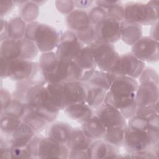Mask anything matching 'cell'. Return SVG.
<instances>
[{"label": "cell", "instance_id": "4", "mask_svg": "<svg viewBox=\"0 0 159 159\" xmlns=\"http://www.w3.org/2000/svg\"><path fill=\"white\" fill-rule=\"evenodd\" d=\"M38 52L35 44L25 37L20 39H7L1 42L0 45V56L9 60L17 58L32 60Z\"/></svg>", "mask_w": 159, "mask_h": 159}, {"label": "cell", "instance_id": "28", "mask_svg": "<svg viewBox=\"0 0 159 159\" xmlns=\"http://www.w3.org/2000/svg\"><path fill=\"white\" fill-rule=\"evenodd\" d=\"M84 83L86 88V103L95 109L104 102L107 91L96 86Z\"/></svg>", "mask_w": 159, "mask_h": 159}, {"label": "cell", "instance_id": "2", "mask_svg": "<svg viewBox=\"0 0 159 159\" xmlns=\"http://www.w3.org/2000/svg\"><path fill=\"white\" fill-rule=\"evenodd\" d=\"M47 83L34 84L30 89L26 99L27 107L52 123L57 117L60 110L50 101L46 88Z\"/></svg>", "mask_w": 159, "mask_h": 159}, {"label": "cell", "instance_id": "29", "mask_svg": "<svg viewBox=\"0 0 159 159\" xmlns=\"http://www.w3.org/2000/svg\"><path fill=\"white\" fill-rule=\"evenodd\" d=\"M73 60L84 72L96 69L97 66L89 45L84 46Z\"/></svg>", "mask_w": 159, "mask_h": 159}, {"label": "cell", "instance_id": "51", "mask_svg": "<svg viewBox=\"0 0 159 159\" xmlns=\"http://www.w3.org/2000/svg\"><path fill=\"white\" fill-rule=\"evenodd\" d=\"M75 7L80 9H84L89 7L93 3L94 1H73Z\"/></svg>", "mask_w": 159, "mask_h": 159}, {"label": "cell", "instance_id": "9", "mask_svg": "<svg viewBox=\"0 0 159 159\" xmlns=\"http://www.w3.org/2000/svg\"><path fill=\"white\" fill-rule=\"evenodd\" d=\"M89 46L97 67L104 71H110L119 55L114 45L112 43L96 41Z\"/></svg>", "mask_w": 159, "mask_h": 159}, {"label": "cell", "instance_id": "23", "mask_svg": "<svg viewBox=\"0 0 159 159\" xmlns=\"http://www.w3.org/2000/svg\"><path fill=\"white\" fill-rule=\"evenodd\" d=\"M94 140L88 137L81 128H73L66 145L70 151L87 150Z\"/></svg>", "mask_w": 159, "mask_h": 159}, {"label": "cell", "instance_id": "17", "mask_svg": "<svg viewBox=\"0 0 159 159\" xmlns=\"http://www.w3.org/2000/svg\"><path fill=\"white\" fill-rule=\"evenodd\" d=\"M63 94L65 107L73 104L86 103V88L84 82L75 81L63 83Z\"/></svg>", "mask_w": 159, "mask_h": 159}, {"label": "cell", "instance_id": "42", "mask_svg": "<svg viewBox=\"0 0 159 159\" xmlns=\"http://www.w3.org/2000/svg\"><path fill=\"white\" fill-rule=\"evenodd\" d=\"M127 124V127L135 129L146 130L148 125V120L142 117L134 114L132 117L129 119Z\"/></svg>", "mask_w": 159, "mask_h": 159}, {"label": "cell", "instance_id": "6", "mask_svg": "<svg viewBox=\"0 0 159 159\" xmlns=\"http://www.w3.org/2000/svg\"><path fill=\"white\" fill-rule=\"evenodd\" d=\"M145 67V62L130 52L119 55L113 67L109 72L114 75L115 77L128 76L137 79Z\"/></svg>", "mask_w": 159, "mask_h": 159}, {"label": "cell", "instance_id": "37", "mask_svg": "<svg viewBox=\"0 0 159 159\" xmlns=\"http://www.w3.org/2000/svg\"><path fill=\"white\" fill-rule=\"evenodd\" d=\"M80 41L84 45H91L97 40L95 26L89 25L81 30L75 32Z\"/></svg>", "mask_w": 159, "mask_h": 159}, {"label": "cell", "instance_id": "53", "mask_svg": "<svg viewBox=\"0 0 159 159\" xmlns=\"http://www.w3.org/2000/svg\"><path fill=\"white\" fill-rule=\"evenodd\" d=\"M158 22L157 21L152 25V27L150 29V37H152V39H153L154 40H155L157 41H158Z\"/></svg>", "mask_w": 159, "mask_h": 159}, {"label": "cell", "instance_id": "10", "mask_svg": "<svg viewBox=\"0 0 159 159\" xmlns=\"http://www.w3.org/2000/svg\"><path fill=\"white\" fill-rule=\"evenodd\" d=\"M70 150L66 145L61 144L48 137H39L35 153V158H57L66 159L69 157Z\"/></svg>", "mask_w": 159, "mask_h": 159}, {"label": "cell", "instance_id": "18", "mask_svg": "<svg viewBox=\"0 0 159 159\" xmlns=\"http://www.w3.org/2000/svg\"><path fill=\"white\" fill-rule=\"evenodd\" d=\"M89 158H122L117 147L107 143L103 139L96 140L88 148Z\"/></svg>", "mask_w": 159, "mask_h": 159}, {"label": "cell", "instance_id": "50", "mask_svg": "<svg viewBox=\"0 0 159 159\" xmlns=\"http://www.w3.org/2000/svg\"><path fill=\"white\" fill-rule=\"evenodd\" d=\"M1 59V78H7V64L8 60L4 57L0 56Z\"/></svg>", "mask_w": 159, "mask_h": 159}, {"label": "cell", "instance_id": "13", "mask_svg": "<svg viewBox=\"0 0 159 159\" xmlns=\"http://www.w3.org/2000/svg\"><path fill=\"white\" fill-rule=\"evenodd\" d=\"M123 145L128 153L150 150L153 146L146 130L127 126L125 130Z\"/></svg>", "mask_w": 159, "mask_h": 159}, {"label": "cell", "instance_id": "24", "mask_svg": "<svg viewBox=\"0 0 159 159\" xmlns=\"http://www.w3.org/2000/svg\"><path fill=\"white\" fill-rule=\"evenodd\" d=\"M63 111L70 118L81 124L88 120L94 114L93 109L86 103L71 104L66 106Z\"/></svg>", "mask_w": 159, "mask_h": 159}, {"label": "cell", "instance_id": "11", "mask_svg": "<svg viewBox=\"0 0 159 159\" xmlns=\"http://www.w3.org/2000/svg\"><path fill=\"white\" fill-rule=\"evenodd\" d=\"M84 46L75 32L66 30L61 34L55 53L59 58L73 60Z\"/></svg>", "mask_w": 159, "mask_h": 159}, {"label": "cell", "instance_id": "31", "mask_svg": "<svg viewBox=\"0 0 159 159\" xmlns=\"http://www.w3.org/2000/svg\"><path fill=\"white\" fill-rule=\"evenodd\" d=\"M22 120L29 125L36 134L42 131L50 124L45 118L29 109L27 106Z\"/></svg>", "mask_w": 159, "mask_h": 159}, {"label": "cell", "instance_id": "7", "mask_svg": "<svg viewBox=\"0 0 159 159\" xmlns=\"http://www.w3.org/2000/svg\"><path fill=\"white\" fill-rule=\"evenodd\" d=\"M40 71L39 65L32 60L22 58L8 60L7 78L17 82L33 81Z\"/></svg>", "mask_w": 159, "mask_h": 159}, {"label": "cell", "instance_id": "41", "mask_svg": "<svg viewBox=\"0 0 159 159\" xmlns=\"http://www.w3.org/2000/svg\"><path fill=\"white\" fill-rule=\"evenodd\" d=\"M88 15L91 24L94 25H96L107 17L106 11L98 6L93 7L89 11H88Z\"/></svg>", "mask_w": 159, "mask_h": 159}, {"label": "cell", "instance_id": "26", "mask_svg": "<svg viewBox=\"0 0 159 159\" xmlns=\"http://www.w3.org/2000/svg\"><path fill=\"white\" fill-rule=\"evenodd\" d=\"M81 128L85 134L93 140L102 139L106 130V127L94 114L82 123Z\"/></svg>", "mask_w": 159, "mask_h": 159}, {"label": "cell", "instance_id": "16", "mask_svg": "<svg viewBox=\"0 0 159 159\" xmlns=\"http://www.w3.org/2000/svg\"><path fill=\"white\" fill-rule=\"evenodd\" d=\"M159 87L153 83H139L135 93L137 107L154 106L158 104Z\"/></svg>", "mask_w": 159, "mask_h": 159}, {"label": "cell", "instance_id": "39", "mask_svg": "<svg viewBox=\"0 0 159 159\" xmlns=\"http://www.w3.org/2000/svg\"><path fill=\"white\" fill-rule=\"evenodd\" d=\"M106 11L107 17L114 19L119 22L124 20V6L120 1H116Z\"/></svg>", "mask_w": 159, "mask_h": 159}, {"label": "cell", "instance_id": "1", "mask_svg": "<svg viewBox=\"0 0 159 159\" xmlns=\"http://www.w3.org/2000/svg\"><path fill=\"white\" fill-rule=\"evenodd\" d=\"M139 86L136 79L128 76H116L107 91L104 103L118 109L126 119L135 114L137 106L135 93Z\"/></svg>", "mask_w": 159, "mask_h": 159}, {"label": "cell", "instance_id": "14", "mask_svg": "<svg viewBox=\"0 0 159 159\" xmlns=\"http://www.w3.org/2000/svg\"><path fill=\"white\" fill-rule=\"evenodd\" d=\"M106 128L119 127L125 129L127 126V120L115 107L103 102L95 109L94 113Z\"/></svg>", "mask_w": 159, "mask_h": 159}, {"label": "cell", "instance_id": "52", "mask_svg": "<svg viewBox=\"0 0 159 159\" xmlns=\"http://www.w3.org/2000/svg\"><path fill=\"white\" fill-rule=\"evenodd\" d=\"M116 1H95L94 3L96 4V6H99L101 7H102V9L106 10L112 4H114L115 2Z\"/></svg>", "mask_w": 159, "mask_h": 159}, {"label": "cell", "instance_id": "27", "mask_svg": "<svg viewBox=\"0 0 159 159\" xmlns=\"http://www.w3.org/2000/svg\"><path fill=\"white\" fill-rule=\"evenodd\" d=\"M59 58L56 53L53 51L42 53L40 57L39 65L45 81L54 73Z\"/></svg>", "mask_w": 159, "mask_h": 159}, {"label": "cell", "instance_id": "48", "mask_svg": "<svg viewBox=\"0 0 159 159\" xmlns=\"http://www.w3.org/2000/svg\"><path fill=\"white\" fill-rule=\"evenodd\" d=\"M0 41L1 42L9 39L8 36V20L4 18H0Z\"/></svg>", "mask_w": 159, "mask_h": 159}, {"label": "cell", "instance_id": "15", "mask_svg": "<svg viewBox=\"0 0 159 159\" xmlns=\"http://www.w3.org/2000/svg\"><path fill=\"white\" fill-rule=\"evenodd\" d=\"M94 26L96 41L113 44L120 39V22L107 17Z\"/></svg>", "mask_w": 159, "mask_h": 159}, {"label": "cell", "instance_id": "20", "mask_svg": "<svg viewBox=\"0 0 159 159\" xmlns=\"http://www.w3.org/2000/svg\"><path fill=\"white\" fill-rule=\"evenodd\" d=\"M73 127L65 122H55L50 125L47 130V137L55 142L67 145Z\"/></svg>", "mask_w": 159, "mask_h": 159}, {"label": "cell", "instance_id": "43", "mask_svg": "<svg viewBox=\"0 0 159 159\" xmlns=\"http://www.w3.org/2000/svg\"><path fill=\"white\" fill-rule=\"evenodd\" d=\"M55 6L57 10L63 14L68 15L72 12L75 8L74 1L71 0H58L55 1Z\"/></svg>", "mask_w": 159, "mask_h": 159}, {"label": "cell", "instance_id": "12", "mask_svg": "<svg viewBox=\"0 0 159 159\" xmlns=\"http://www.w3.org/2000/svg\"><path fill=\"white\" fill-rule=\"evenodd\" d=\"M131 50V53L143 62L155 63L159 60L158 41L150 36H142Z\"/></svg>", "mask_w": 159, "mask_h": 159}, {"label": "cell", "instance_id": "25", "mask_svg": "<svg viewBox=\"0 0 159 159\" xmlns=\"http://www.w3.org/2000/svg\"><path fill=\"white\" fill-rule=\"evenodd\" d=\"M66 24L70 30L76 32L91 25L88 12L84 9H75L66 17Z\"/></svg>", "mask_w": 159, "mask_h": 159}, {"label": "cell", "instance_id": "3", "mask_svg": "<svg viewBox=\"0 0 159 159\" xmlns=\"http://www.w3.org/2000/svg\"><path fill=\"white\" fill-rule=\"evenodd\" d=\"M61 34L51 25L37 21L28 23L25 38L33 42L42 53L52 52L57 48Z\"/></svg>", "mask_w": 159, "mask_h": 159}, {"label": "cell", "instance_id": "30", "mask_svg": "<svg viewBox=\"0 0 159 159\" xmlns=\"http://www.w3.org/2000/svg\"><path fill=\"white\" fill-rule=\"evenodd\" d=\"M46 88L48 95L52 103L60 111L63 110L65 99L63 94V83H47Z\"/></svg>", "mask_w": 159, "mask_h": 159}, {"label": "cell", "instance_id": "34", "mask_svg": "<svg viewBox=\"0 0 159 159\" xmlns=\"http://www.w3.org/2000/svg\"><path fill=\"white\" fill-rule=\"evenodd\" d=\"M22 119L6 114H1L0 128L2 134L9 137L15 129L20 124Z\"/></svg>", "mask_w": 159, "mask_h": 159}, {"label": "cell", "instance_id": "40", "mask_svg": "<svg viewBox=\"0 0 159 159\" xmlns=\"http://www.w3.org/2000/svg\"><path fill=\"white\" fill-rule=\"evenodd\" d=\"M138 79L139 83L150 82L159 85L158 73L151 67H145Z\"/></svg>", "mask_w": 159, "mask_h": 159}, {"label": "cell", "instance_id": "33", "mask_svg": "<svg viewBox=\"0 0 159 159\" xmlns=\"http://www.w3.org/2000/svg\"><path fill=\"white\" fill-rule=\"evenodd\" d=\"M125 129L119 127L106 128L105 134L102 139L118 148L123 145Z\"/></svg>", "mask_w": 159, "mask_h": 159}, {"label": "cell", "instance_id": "46", "mask_svg": "<svg viewBox=\"0 0 159 159\" xmlns=\"http://www.w3.org/2000/svg\"><path fill=\"white\" fill-rule=\"evenodd\" d=\"M1 112L6 108L11 102L13 97L12 94L6 89H1Z\"/></svg>", "mask_w": 159, "mask_h": 159}, {"label": "cell", "instance_id": "32", "mask_svg": "<svg viewBox=\"0 0 159 159\" xmlns=\"http://www.w3.org/2000/svg\"><path fill=\"white\" fill-rule=\"evenodd\" d=\"M27 22L20 17H16L8 20L9 39H20L25 37Z\"/></svg>", "mask_w": 159, "mask_h": 159}, {"label": "cell", "instance_id": "45", "mask_svg": "<svg viewBox=\"0 0 159 159\" xmlns=\"http://www.w3.org/2000/svg\"><path fill=\"white\" fill-rule=\"evenodd\" d=\"M11 156L12 158H32L27 147H18L12 146Z\"/></svg>", "mask_w": 159, "mask_h": 159}, {"label": "cell", "instance_id": "44", "mask_svg": "<svg viewBox=\"0 0 159 159\" xmlns=\"http://www.w3.org/2000/svg\"><path fill=\"white\" fill-rule=\"evenodd\" d=\"M122 158H147V159H157L158 158V156L152 150H147L144 151L133 152V153H128L126 155L122 156Z\"/></svg>", "mask_w": 159, "mask_h": 159}, {"label": "cell", "instance_id": "38", "mask_svg": "<svg viewBox=\"0 0 159 159\" xmlns=\"http://www.w3.org/2000/svg\"><path fill=\"white\" fill-rule=\"evenodd\" d=\"M34 84L35 83L30 80L17 81L12 94L13 98L25 103L27 94Z\"/></svg>", "mask_w": 159, "mask_h": 159}, {"label": "cell", "instance_id": "35", "mask_svg": "<svg viewBox=\"0 0 159 159\" xmlns=\"http://www.w3.org/2000/svg\"><path fill=\"white\" fill-rule=\"evenodd\" d=\"M39 14V6L33 1H27L26 3L20 6V17L28 23L34 22Z\"/></svg>", "mask_w": 159, "mask_h": 159}, {"label": "cell", "instance_id": "22", "mask_svg": "<svg viewBox=\"0 0 159 159\" xmlns=\"http://www.w3.org/2000/svg\"><path fill=\"white\" fill-rule=\"evenodd\" d=\"M142 26L123 20L120 22V39L127 45L132 46L142 37Z\"/></svg>", "mask_w": 159, "mask_h": 159}, {"label": "cell", "instance_id": "36", "mask_svg": "<svg viewBox=\"0 0 159 159\" xmlns=\"http://www.w3.org/2000/svg\"><path fill=\"white\" fill-rule=\"evenodd\" d=\"M26 110L27 105L25 103L13 98L11 102L1 112V114H6L22 119Z\"/></svg>", "mask_w": 159, "mask_h": 159}, {"label": "cell", "instance_id": "8", "mask_svg": "<svg viewBox=\"0 0 159 159\" xmlns=\"http://www.w3.org/2000/svg\"><path fill=\"white\" fill-rule=\"evenodd\" d=\"M84 73L74 60L59 58L55 71L45 80V81L47 83L81 81Z\"/></svg>", "mask_w": 159, "mask_h": 159}, {"label": "cell", "instance_id": "54", "mask_svg": "<svg viewBox=\"0 0 159 159\" xmlns=\"http://www.w3.org/2000/svg\"><path fill=\"white\" fill-rule=\"evenodd\" d=\"M36 4H37L39 6L42 5L43 3H45L46 1H33Z\"/></svg>", "mask_w": 159, "mask_h": 159}, {"label": "cell", "instance_id": "49", "mask_svg": "<svg viewBox=\"0 0 159 159\" xmlns=\"http://www.w3.org/2000/svg\"><path fill=\"white\" fill-rule=\"evenodd\" d=\"M87 150H76L70 151L69 158H89Z\"/></svg>", "mask_w": 159, "mask_h": 159}, {"label": "cell", "instance_id": "21", "mask_svg": "<svg viewBox=\"0 0 159 159\" xmlns=\"http://www.w3.org/2000/svg\"><path fill=\"white\" fill-rule=\"evenodd\" d=\"M35 135V132L29 125L22 121L8 139L13 147H27Z\"/></svg>", "mask_w": 159, "mask_h": 159}, {"label": "cell", "instance_id": "5", "mask_svg": "<svg viewBox=\"0 0 159 159\" xmlns=\"http://www.w3.org/2000/svg\"><path fill=\"white\" fill-rule=\"evenodd\" d=\"M124 20L142 25H152L158 20V11L148 2H128L124 5Z\"/></svg>", "mask_w": 159, "mask_h": 159}, {"label": "cell", "instance_id": "47", "mask_svg": "<svg viewBox=\"0 0 159 159\" xmlns=\"http://www.w3.org/2000/svg\"><path fill=\"white\" fill-rule=\"evenodd\" d=\"M13 1L1 0L0 1V15L1 17L4 18L6 16L8 15L13 9L15 6Z\"/></svg>", "mask_w": 159, "mask_h": 159}, {"label": "cell", "instance_id": "19", "mask_svg": "<svg viewBox=\"0 0 159 159\" xmlns=\"http://www.w3.org/2000/svg\"><path fill=\"white\" fill-rule=\"evenodd\" d=\"M114 78L115 76L111 73L96 69L84 71L81 81L102 88L108 91Z\"/></svg>", "mask_w": 159, "mask_h": 159}]
</instances>
